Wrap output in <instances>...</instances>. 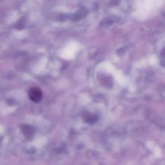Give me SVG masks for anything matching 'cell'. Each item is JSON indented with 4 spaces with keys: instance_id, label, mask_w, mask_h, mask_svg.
I'll return each mask as SVG.
<instances>
[{
    "instance_id": "obj_1",
    "label": "cell",
    "mask_w": 165,
    "mask_h": 165,
    "mask_svg": "<svg viewBox=\"0 0 165 165\" xmlns=\"http://www.w3.org/2000/svg\"><path fill=\"white\" fill-rule=\"evenodd\" d=\"M30 99L35 103L40 102L43 97L42 92L37 87H32L29 92Z\"/></svg>"
},
{
    "instance_id": "obj_2",
    "label": "cell",
    "mask_w": 165,
    "mask_h": 165,
    "mask_svg": "<svg viewBox=\"0 0 165 165\" xmlns=\"http://www.w3.org/2000/svg\"><path fill=\"white\" fill-rule=\"evenodd\" d=\"M21 129L24 135L28 139L32 138L35 130L32 127L28 125H25V124L21 126Z\"/></svg>"
},
{
    "instance_id": "obj_3",
    "label": "cell",
    "mask_w": 165,
    "mask_h": 165,
    "mask_svg": "<svg viewBox=\"0 0 165 165\" xmlns=\"http://www.w3.org/2000/svg\"><path fill=\"white\" fill-rule=\"evenodd\" d=\"M87 11L84 9L79 10L74 15H72V19L75 21L79 20L85 16L87 14Z\"/></svg>"
},
{
    "instance_id": "obj_4",
    "label": "cell",
    "mask_w": 165,
    "mask_h": 165,
    "mask_svg": "<svg viewBox=\"0 0 165 165\" xmlns=\"http://www.w3.org/2000/svg\"><path fill=\"white\" fill-rule=\"evenodd\" d=\"M118 3V1L113 0V1H112V2H111V4H112V5H117Z\"/></svg>"
}]
</instances>
